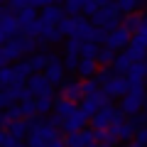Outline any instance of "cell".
Returning a JSON list of instances; mask_svg holds the SVG:
<instances>
[{
    "label": "cell",
    "mask_w": 147,
    "mask_h": 147,
    "mask_svg": "<svg viewBox=\"0 0 147 147\" xmlns=\"http://www.w3.org/2000/svg\"><path fill=\"white\" fill-rule=\"evenodd\" d=\"M145 98H147V96H145V88H142V86H140V88H130V91H127V96H123V98H120V108H118V110H120L125 118L127 115L135 118L137 113H142Z\"/></svg>",
    "instance_id": "cell-1"
},
{
    "label": "cell",
    "mask_w": 147,
    "mask_h": 147,
    "mask_svg": "<svg viewBox=\"0 0 147 147\" xmlns=\"http://www.w3.org/2000/svg\"><path fill=\"white\" fill-rule=\"evenodd\" d=\"M123 118H125V115H123L118 108L105 105V108H100L91 120H93V130H96V132H103V130H110V127L115 125L118 120H123Z\"/></svg>",
    "instance_id": "cell-2"
},
{
    "label": "cell",
    "mask_w": 147,
    "mask_h": 147,
    "mask_svg": "<svg viewBox=\"0 0 147 147\" xmlns=\"http://www.w3.org/2000/svg\"><path fill=\"white\" fill-rule=\"evenodd\" d=\"M130 39H132L130 32H127L125 27H118V30H113L105 37V47H108L110 52H125V49L130 47Z\"/></svg>",
    "instance_id": "cell-3"
},
{
    "label": "cell",
    "mask_w": 147,
    "mask_h": 147,
    "mask_svg": "<svg viewBox=\"0 0 147 147\" xmlns=\"http://www.w3.org/2000/svg\"><path fill=\"white\" fill-rule=\"evenodd\" d=\"M27 91L37 98H42V96H52V84L44 79V74H32L30 79H27Z\"/></svg>",
    "instance_id": "cell-4"
},
{
    "label": "cell",
    "mask_w": 147,
    "mask_h": 147,
    "mask_svg": "<svg viewBox=\"0 0 147 147\" xmlns=\"http://www.w3.org/2000/svg\"><path fill=\"white\" fill-rule=\"evenodd\" d=\"M127 91H130V84H127L125 76H113V79L103 86V93L108 96V98H123V96H127Z\"/></svg>",
    "instance_id": "cell-5"
},
{
    "label": "cell",
    "mask_w": 147,
    "mask_h": 147,
    "mask_svg": "<svg viewBox=\"0 0 147 147\" xmlns=\"http://www.w3.org/2000/svg\"><path fill=\"white\" fill-rule=\"evenodd\" d=\"M125 79H127V84H130V88H140L142 81L147 79V59L145 61H135L132 64V66L127 69Z\"/></svg>",
    "instance_id": "cell-6"
},
{
    "label": "cell",
    "mask_w": 147,
    "mask_h": 147,
    "mask_svg": "<svg viewBox=\"0 0 147 147\" xmlns=\"http://www.w3.org/2000/svg\"><path fill=\"white\" fill-rule=\"evenodd\" d=\"M64 145H66V147H91V145H96L93 130H81V132H71V135H66Z\"/></svg>",
    "instance_id": "cell-7"
},
{
    "label": "cell",
    "mask_w": 147,
    "mask_h": 147,
    "mask_svg": "<svg viewBox=\"0 0 147 147\" xmlns=\"http://www.w3.org/2000/svg\"><path fill=\"white\" fill-rule=\"evenodd\" d=\"M44 79H47L52 86H57V84L61 86V84H64V64L59 61L57 57H54V59H52V64L44 69Z\"/></svg>",
    "instance_id": "cell-8"
},
{
    "label": "cell",
    "mask_w": 147,
    "mask_h": 147,
    "mask_svg": "<svg viewBox=\"0 0 147 147\" xmlns=\"http://www.w3.org/2000/svg\"><path fill=\"white\" fill-rule=\"evenodd\" d=\"M86 120H88V118L76 108V113H71L66 120H61V127L69 132V135H71V132H81V130H84V125H86Z\"/></svg>",
    "instance_id": "cell-9"
},
{
    "label": "cell",
    "mask_w": 147,
    "mask_h": 147,
    "mask_svg": "<svg viewBox=\"0 0 147 147\" xmlns=\"http://www.w3.org/2000/svg\"><path fill=\"white\" fill-rule=\"evenodd\" d=\"M61 93H64L66 100L76 103V100H84V86H81V81H64L61 84Z\"/></svg>",
    "instance_id": "cell-10"
},
{
    "label": "cell",
    "mask_w": 147,
    "mask_h": 147,
    "mask_svg": "<svg viewBox=\"0 0 147 147\" xmlns=\"http://www.w3.org/2000/svg\"><path fill=\"white\" fill-rule=\"evenodd\" d=\"M17 30H20V27H17V17L10 15V12H7V7H5V10L0 12V34L7 39V37H12Z\"/></svg>",
    "instance_id": "cell-11"
},
{
    "label": "cell",
    "mask_w": 147,
    "mask_h": 147,
    "mask_svg": "<svg viewBox=\"0 0 147 147\" xmlns=\"http://www.w3.org/2000/svg\"><path fill=\"white\" fill-rule=\"evenodd\" d=\"M110 132H113L118 140H132V137H135V125L130 123V118H123V120H118L115 125L110 127Z\"/></svg>",
    "instance_id": "cell-12"
},
{
    "label": "cell",
    "mask_w": 147,
    "mask_h": 147,
    "mask_svg": "<svg viewBox=\"0 0 147 147\" xmlns=\"http://www.w3.org/2000/svg\"><path fill=\"white\" fill-rule=\"evenodd\" d=\"M7 132H10L15 140H20V137L30 135L32 132V120H15V123H7Z\"/></svg>",
    "instance_id": "cell-13"
},
{
    "label": "cell",
    "mask_w": 147,
    "mask_h": 147,
    "mask_svg": "<svg viewBox=\"0 0 147 147\" xmlns=\"http://www.w3.org/2000/svg\"><path fill=\"white\" fill-rule=\"evenodd\" d=\"M71 113H76V103H71V100H66V98H59V100H54V115L57 118H61V120H66Z\"/></svg>",
    "instance_id": "cell-14"
},
{
    "label": "cell",
    "mask_w": 147,
    "mask_h": 147,
    "mask_svg": "<svg viewBox=\"0 0 147 147\" xmlns=\"http://www.w3.org/2000/svg\"><path fill=\"white\" fill-rule=\"evenodd\" d=\"M96 69H98L96 59H79V64H76V71H79V76H84V81L96 76Z\"/></svg>",
    "instance_id": "cell-15"
},
{
    "label": "cell",
    "mask_w": 147,
    "mask_h": 147,
    "mask_svg": "<svg viewBox=\"0 0 147 147\" xmlns=\"http://www.w3.org/2000/svg\"><path fill=\"white\" fill-rule=\"evenodd\" d=\"M17 84V76H15V66H3L0 69V86H15Z\"/></svg>",
    "instance_id": "cell-16"
},
{
    "label": "cell",
    "mask_w": 147,
    "mask_h": 147,
    "mask_svg": "<svg viewBox=\"0 0 147 147\" xmlns=\"http://www.w3.org/2000/svg\"><path fill=\"white\" fill-rule=\"evenodd\" d=\"M15 76H17V84H22L25 79H30V76H32L30 61H17V64H15Z\"/></svg>",
    "instance_id": "cell-17"
},
{
    "label": "cell",
    "mask_w": 147,
    "mask_h": 147,
    "mask_svg": "<svg viewBox=\"0 0 147 147\" xmlns=\"http://www.w3.org/2000/svg\"><path fill=\"white\" fill-rule=\"evenodd\" d=\"M113 61H115V52H110L108 47H105V49H98V54H96V64H103V66H110Z\"/></svg>",
    "instance_id": "cell-18"
},
{
    "label": "cell",
    "mask_w": 147,
    "mask_h": 147,
    "mask_svg": "<svg viewBox=\"0 0 147 147\" xmlns=\"http://www.w3.org/2000/svg\"><path fill=\"white\" fill-rule=\"evenodd\" d=\"M34 105H37V113H47L49 108H54V100H52V96H42V98L34 100Z\"/></svg>",
    "instance_id": "cell-19"
},
{
    "label": "cell",
    "mask_w": 147,
    "mask_h": 147,
    "mask_svg": "<svg viewBox=\"0 0 147 147\" xmlns=\"http://www.w3.org/2000/svg\"><path fill=\"white\" fill-rule=\"evenodd\" d=\"M135 145L147 147V127H142V130H135Z\"/></svg>",
    "instance_id": "cell-20"
},
{
    "label": "cell",
    "mask_w": 147,
    "mask_h": 147,
    "mask_svg": "<svg viewBox=\"0 0 147 147\" xmlns=\"http://www.w3.org/2000/svg\"><path fill=\"white\" fill-rule=\"evenodd\" d=\"M10 103H12V100H10V96H7V91H0V110L10 108Z\"/></svg>",
    "instance_id": "cell-21"
},
{
    "label": "cell",
    "mask_w": 147,
    "mask_h": 147,
    "mask_svg": "<svg viewBox=\"0 0 147 147\" xmlns=\"http://www.w3.org/2000/svg\"><path fill=\"white\" fill-rule=\"evenodd\" d=\"M49 147H66V145H64V140H57V142H52Z\"/></svg>",
    "instance_id": "cell-22"
},
{
    "label": "cell",
    "mask_w": 147,
    "mask_h": 147,
    "mask_svg": "<svg viewBox=\"0 0 147 147\" xmlns=\"http://www.w3.org/2000/svg\"><path fill=\"white\" fill-rule=\"evenodd\" d=\"M125 147H140V145H135V142H127V145Z\"/></svg>",
    "instance_id": "cell-23"
},
{
    "label": "cell",
    "mask_w": 147,
    "mask_h": 147,
    "mask_svg": "<svg viewBox=\"0 0 147 147\" xmlns=\"http://www.w3.org/2000/svg\"><path fill=\"white\" fill-rule=\"evenodd\" d=\"M142 108H145V113H147V98H145V105H142Z\"/></svg>",
    "instance_id": "cell-24"
}]
</instances>
